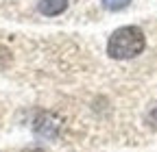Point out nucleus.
<instances>
[{
    "label": "nucleus",
    "mask_w": 157,
    "mask_h": 152,
    "mask_svg": "<svg viewBox=\"0 0 157 152\" xmlns=\"http://www.w3.org/2000/svg\"><path fill=\"white\" fill-rule=\"evenodd\" d=\"M101 2H103V7L109 9V11H122L124 7H129L131 0H101Z\"/></svg>",
    "instance_id": "nucleus-3"
},
{
    "label": "nucleus",
    "mask_w": 157,
    "mask_h": 152,
    "mask_svg": "<svg viewBox=\"0 0 157 152\" xmlns=\"http://www.w3.org/2000/svg\"><path fill=\"white\" fill-rule=\"evenodd\" d=\"M68 7V0H39V11L44 15H59Z\"/></svg>",
    "instance_id": "nucleus-2"
},
{
    "label": "nucleus",
    "mask_w": 157,
    "mask_h": 152,
    "mask_svg": "<svg viewBox=\"0 0 157 152\" xmlns=\"http://www.w3.org/2000/svg\"><path fill=\"white\" fill-rule=\"evenodd\" d=\"M146 46L144 33L137 26H122L111 33L109 42H107V54L111 59L124 61V59H133L137 56Z\"/></svg>",
    "instance_id": "nucleus-1"
}]
</instances>
